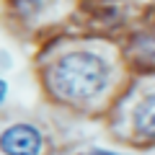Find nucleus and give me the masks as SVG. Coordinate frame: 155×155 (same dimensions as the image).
I'll return each instance as SVG.
<instances>
[{
  "label": "nucleus",
  "mask_w": 155,
  "mask_h": 155,
  "mask_svg": "<svg viewBox=\"0 0 155 155\" xmlns=\"http://www.w3.org/2000/svg\"><path fill=\"white\" fill-rule=\"evenodd\" d=\"M47 83L57 98L70 104H88L109 85V65L96 52L75 49L49 65Z\"/></svg>",
  "instance_id": "f257e3e1"
},
{
  "label": "nucleus",
  "mask_w": 155,
  "mask_h": 155,
  "mask_svg": "<svg viewBox=\"0 0 155 155\" xmlns=\"http://www.w3.org/2000/svg\"><path fill=\"white\" fill-rule=\"evenodd\" d=\"M0 153L3 155H41L44 153V134L34 124L18 122L0 132Z\"/></svg>",
  "instance_id": "f03ea898"
},
{
  "label": "nucleus",
  "mask_w": 155,
  "mask_h": 155,
  "mask_svg": "<svg viewBox=\"0 0 155 155\" xmlns=\"http://www.w3.org/2000/svg\"><path fill=\"white\" fill-rule=\"evenodd\" d=\"M134 129L145 137L155 140V93L145 96L134 109Z\"/></svg>",
  "instance_id": "7ed1b4c3"
},
{
  "label": "nucleus",
  "mask_w": 155,
  "mask_h": 155,
  "mask_svg": "<svg viewBox=\"0 0 155 155\" xmlns=\"http://www.w3.org/2000/svg\"><path fill=\"white\" fill-rule=\"evenodd\" d=\"M88 155H124V153H109V150H101V147H93Z\"/></svg>",
  "instance_id": "20e7f679"
},
{
  "label": "nucleus",
  "mask_w": 155,
  "mask_h": 155,
  "mask_svg": "<svg viewBox=\"0 0 155 155\" xmlns=\"http://www.w3.org/2000/svg\"><path fill=\"white\" fill-rule=\"evenodd\" d=\"M5 96H8V83H5V80H0V104L5 101Z\"/></svg>",
  "instance_id": "39448f33"
}]
</instances>
